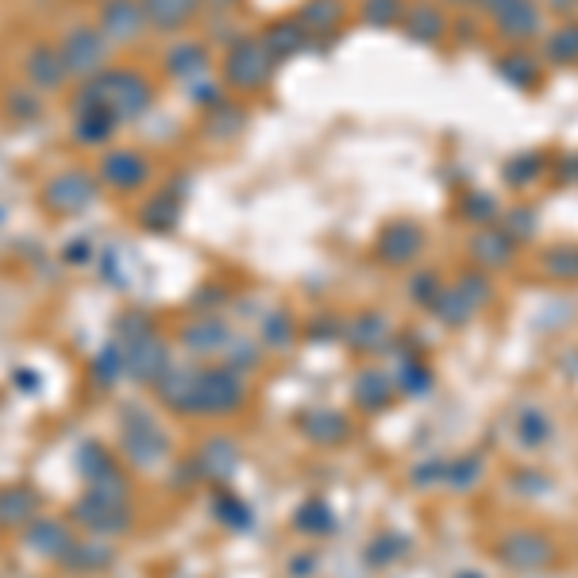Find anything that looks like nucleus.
I'll return each instance as SVG.
<instances>
[{
	"mask_svg": "<svg viewBox=\"0 0 578 578\" xmlns=\"http://www.w3.org/2000/svg\"><path fill=\"white\" fill-rule=\"evenodd\" d=\"M78 532L70 521H58V517H35L32 524L24 529V547L32 555H39V559L47 563H62L66 555H70V547H74Z\"/></svg>",
	"mask_w": 578,
	"mask_h": 578,
	"instance_id": "obj_14",
	"label": "nucleus"
},
{
	"mask_svg": "<svg viewBox=\"0 0 578 578\" xmlns=\"http://www.w3.org/2000/svg\"><path fill=\"white\" fill-rule=\"evenodd\" d=\"M489 302V282L486 274H463L456 285H448L440 294V302L432 305V312L444 320V325H467L482 305Z\"/></svg>",
	"mask_w": 578,
	"mask_h": 578,
	"instance_id": "obj_11",
	"label": "nucleus"
},
{
	"mask_svg": "<svg viewBox=\"0 0 578 578\" xmlns=\"http://www.w3.org/2000/svg\"><path fill=\"white\" fill-rule=\"evenodd\" d=\"M274 58L270 50L262 47V39H236L228 50H224V62H221V78L228 90L239 93H259L270 85L274 78Z\"/></svg>",
	"mask_w": 578,
	"mask_h": 578,
	"instance_id": "obj_5",
	"label": "nucleus"
},
{
	"mask_svg": "<svg viewBox=\"0 0 578 578\" xmlns=\"http://www.w3.org/2000/svg\"><path fill=\"white\" fill-rule=\"evenodd\" d=\"M143 4V16H148V27L155 32H181L197 20L201 12V0H139Z\"/></svg>",
	"mask_w": 578,
	"mask_h": 578,
	"instance_id": "obj_25",
	"label": "nucleus"
},
{
	"mask_svg": "<svg viewBox=\"0 0 578 578\" xmlns=\"http://www.w3.org/2000/svg\"><path fill=\"white\" fill-rule=\"evenodd\" d=\"M12 382H16V390H24V393H39V375H35V370H16Z\"/></svg>",
	"mask_w": 578,
	"mask_h": 578,
	"instance_id": "obj_48",
	"label": "nucleus"
},
{
	"mask_svg": "<svg viewBox=\"0 0 578 578\" xmlns=\"http://www.w3.org/2000/svg\"><path fill=\"white\" fill-rule=\"evenodd\" d=\"M448 471H451L448 474L451 486H456V489H471L474 482L482 479V459L479 456H467V459H459V463H451Z\"/></svg>",
	"mask_w": 578,
	"mask_h": 578,
	"instance_id": "obj_45",
	"label": "nucleus"
},
{
	"mask_svg": "<svg viewBox=\"0 0 578 578\" xmlns=\"http://www.w3.org/2000/svg\"><path fill=\"white\" fill-rule=\"evenodd\" d=\"M343 16V4L340 0H309L302 12H297V20H302L305 27H309V35L312 32H328V27L335 24V20Z\"/></svg>",
	"mask_w": 578,
	"mask_h": 578,
	"instance_id": "obj_37",
	"label": "nucleus"
},
{
	"mask_svg": "<svg viewBox=\"0 0 578 578\" xmlns=\"http://www.w3.org/2000/svg\"><path fill=\"white\" fill-rule=\"evenodd\" d=\"M178 340H181V347H186V355H193V358L224 355V347H228V340H232V328L224 325L221 317H197L181 328Z\"/></svg>",
	"mask_w": 578,
	"mask_h": 578,
	"instance_id": "obj_21",
	"label": "nucleus"
},
{
	"mask_svg": "<svg viewBox=\"0 0 578 578\" xmlns=\"http://www.w3.org/2000/svg\"><path fill=\"white\" fill-rule=\"evenodd\" d=\"M78 97L97 101V105L108 108L120 123H131V120H139V116H148L151 105H155V90H151V82L139 74V70H131V66H105L101 74H93L90 82H82Z\"/></svg>",
	"mask_w": 578,
	"mask_h": 578,
	"instance_id": "obj_2",
	"label": "nucleus"
},
{
	"mask_svg": "<svg viewBox=\"0 0 578 578\" xmlns=\"http://www.w3.org/2000/svg\"><path fill=\"white\" fill-rule=\"evenodd\" d=\"M471 259L486 270L509 267V259H514V236L502 228H482L479 236L471 239Z\"/></svg>",
	"mask_w": 578,
	"mask_h": 578,
	"instance_id": "obj_27",
	"label": "nucleus"
},
{
	"mask_svg": "<svg viewBox=\"0 0 578 578\" xmlns=\"http://www.w3.org/2000/svg\"><path fill=\"white\" fill-rule=\"evenodd\" d=\"M502 70H505V78H509V82H521V85H536V66H532L529 62V58H505V62H502Z\"/></svg>",
	"mask_w": 578,
	"mask_h": 578,
	"instance_id": "obj_46",
	"label": "nucleus"
},
{
	"mask_svg": "<svg viewBox=\"0 0 578 578\" xmlns=\"http://www.w3.org/2000/svg\"><path fill=\"white\" fill-rule=\"evenodd\" d=\"M166 74L181 78V82H197L209 74V50L201 43H174L166 50Z\"/></svg>",
	"mask_w": 578,
	"mask_h": 578,
	"instance_id": "obj_29",
	"label": "nucleus"
},
{
	"mask_svg": "<svg viewBox=\"0 0 578 578\" xmlns=\"http://www.w3.org/2000/svg\"><path fill=\"white\" fill-rule=\"evenodd\" d=\"M101 186L116 189V193H135L148 186L151 178V158L135 148H108L97 163Z\"/></svg>",
	"mask_w": 578,
	"mask_h": 578,
	"instance_id": "obj_10",
	"label": "nucleus"
},
{
	"mask_svg": "<svg viewBox=\"0 0 578 578\" xmlns=\"http://www.w3.org/2000/svg\"><path fill=\"white\" fill-rule=\"evenodd\" d=\"M197 378H201V367H193V363H170V370L151 390H155V398L170 413L197 416Z\"/></svg>",
	"mask_w": 578,
	"mask_h": 578,
	"instance_id": "obj_18",
	"label": "nucleus"
},
{
	"mask_svg": "<svg viewBox=\"0 0 578 578\" xmlns=\"http://www.w3.org/2000/svg\"><path fill=\"white\" fill-rule=\"evenodd\" d=\"M116 440H120V456L128 459L135 471H155L170 459V436L158 424L155 413H148L143 405L128 401L120 405L116 416Z\"/></svg>",
	"mask_w": 578,
	"mask_h": 578,
	"instance_id": "obj_3",
	"label": "nucleus"
},
{
	"mask_svg": "<svg viewBox=\"0 0 578 578\" xmlns=\"http://www.w3.org/2000/svg\"><path fill=\"white\" fill-rule=\"evenodd\" d=\"M294 332H297V325L285 317V312H274V317L262 320V343H267L270 351L285 347V343L294 340Z\"/></svg>",
	"mask_w": 578,
	"mask_h": 578,
	"instance_id": "obj_42",
	"label": "nucleus"
},
{
	"mask_svg": "<svg viewBox=\"0 0 578 578\" xmlns=\"http://www.w3.org/2000/svg\"><path fill=\"white\" fill-rule=\"evenodd\" d=\"M62 259L70 262V267H90V262H93V244L85 236L70 239V244L62 247Z\"/></svg>",
	"mask_w": 578,
	"mask_h": 578,
	"instance_id": "obj_47",
	"label": "nucleus"
},
{
	"mask_svg": "<svg viewBox=\"0 0 578 578\" xmlns=\"http://www.w3.org/2000/svg\"><path fill=\"white\" fill-rule=\"evenodd\" d=\"M181 221V201L166 189V193H155L148 197V204L139 209V224H143V232H155V236H166V232H174Z\"/></svg>",
	"mask_w": 578,
	"mask_h": 578,
	"instance_id": "obj_28",
	"label": "nucleus"
},
{
	"mask_svg": "<svg viewBox=\"0 0 578 578\" xmlns=\"http://www.w3.org/2000/svg\"><path fill=\"white\" fill-rule=\"evenodd\" d=\"M486 16L494 20V27L505 35V39H529V35L540 32V4L536 0H482Z\"/></svg>",
	"mask_w": 578,
	"mask_h": 578,
	"instance_id": "obj_16",
	"label": "nucleus"
},
{
	"mask_svg": "<svg viewBox=\"0 0 578 578\" xmlns=\"http://www.w3.org/2000/svg\"><path fill=\"white\" fill-rule=\"evenodd\" d=\"M39 517V494H35L27 482H9L0 486V529H20Z\"/></svg>",
	"mask_w": 578,
	"mask_h": 578,
	"instance_id": "obj_22",
	"label": "nucleus"
},
{
	"mask_svg": "<svg viewBox=\"0 0 578 578\" xmlns=\"http://www.w3.org/2000/svg\"><path fill=\"white\" fill-rule=\"evenodd\" d=\"M4 113H9L12 120L32 123L43 116V105H39V97H35V90H9L4 93Z\"/></svg>",
	"mask_w": 578,
	"mask_h": 578,
	"instance_id": "obj_40",
	"label": "nucleus"
},
{
	"mask_svg": "<svg viewBox=\"0 0 578 578\" xmlns=\"http://www.w3.org/2000/svg\"><path fill=\"white\" fill-rule=\"evenodd\" d=\"M58 50H62V62H66V70H70V78H82V82H90L93 74H101V70H105L113 43L101 35V27L78 24V27H70V32L62 35Z\"/></svg>",
	"mask_w": 578,
	"mask_h": 578,
	"instance_id": "obj_9",
	"label": "nucleus"
},
{
	"mask_svg": "<svg viewBox=\"0 0 578 578\" xmlns=\"http://www.w3.org/2000/svg\"><path fill=\"white\" fill-rule=\"evenodd\" d=\"M116 131H120V120H116L108 108H101L97 101H90V97H74L70 135H74L78 148H108Z\"/></svg>",
	"mask_w": 578,
	"mask_h": 578,
	"instance_id": "obj_15",
	"label": "nucleus"
},
{
	"mask_svg": "<svg viewBox=\"0 0 578 578\" xmlns=\"http://www.w3.org/2000/svg\"><path fill=\"white\" fill-rule=\"evenodd\" d=\"M428 367H424L421 358L416 355H409V358H401L398 363V370H393V386L398 390H405V393H421V390H428Z\"/></svg>",
	"mask_w": 578,
	"mask_h": 578,
	"instance_id": "obj_39",
	"label": "nucleus"
},
{
	"mask_svg": "<svg viewBox=\"0 0 578 578\" xmlns=\"http://www.w3.org/2000/svg\"><path fill=\"white\" fill-rule=\"evenodd\" d=\"M259 39H262V47L270 50L274 62H285V58H294V55H302L305 50L309 27H305L302 20H278V24H270Z\"/></svg>",
	"mask_w": 578,
	"mask_h": 578,
	"instance_id": "obj_26",
	"label": "nucleus"
},
{
	"mask_svg": "<svg viewBox=\"0 0 578 578\" xmlns=\"http://www.w3.org/2000/svg\"><path fill=\"white\" fill-rule=\"evenodd\" d=\"M514 436L524 451H540L552 440V416L544 409H521L514 421Z\"/></svg>",
	"mask_w": 578,
	"mask_h": 578,
	"instance_id": "obj_30",
	"label": "nucleus"
},
{
	"mask_svg": "<svg viewBox=\"0 0 578 578\" xmlns=\"http://www.w3.org/2000/svg\"><path fill=\"white\" fill-rule=\"evenodd\" d=\"M90 375L93 382H97V390H113L116 382H120L123 375H128V358H123V347L116 340H108L105 347L93 355L90 363Z\"/></svg>",
	"mask_w": 578,
	"mask_h": 578,
	"instance_id": "obj_31",
	"label": "nucleus"
},
{
	"mask_svg": "<svg viewBox=\"0 0 578 578\" xmlns=\"http://www.w3.org/2000/svg\"><path fill=\"white\" fill-rule=\"evenodd\" d=\"M405 32L413 35V39L436 43L444 32H448V20H444L440 9H432V4H421V9L405 12Z\"/></svg>",
	"mask_w": 578,
	"mask_h": 578,
	"instance_id": "obj_34",
	"label": "nucleus"
},
{
	"mask_svg": "<svg viewBox=\"0 0 578 578\" xmlns=\"http://www.w3.org/2000/svg\"><path fill=\"white\" fill-rule=\"evenodd\" d=\"M497 555L509 570H521V575H532V570H547L555 563V547L544 532H509V536L497 544Z\"/></svg>",
	"mask_w": 578,
	"mask_h": 578,
	"instance_id": "obj_12",
	"label": "nucleus"
},
{
	"mask_svg": "<svg viewBox=\"0 0 578 578\" xmlns=\"http://www.w3.org/2000/svg\"><path fill=\"white\" fill-rule=\"evenodd\" d=\"M290 575H294V578H309V575H312V559H309V555H305V559L297 555V559H294V570H290Z\"/></svg>",
	"mask_w": 578,
	"mask_h": 578,
	"instance_id": "obj_49",
	"label": "nucleus"
},
{
	"mask_svg": "<svg viewBox=\"0 0 578 578\" xmlns=\"http://www.w3.org/2000/svg\"><path fill=\"white\" fill-rule=\"evenodd\" d=\"M544 270H547L552 278H563V282L578 278V247H555V251L547 255Z\"/></svg>",
	"mask_w": 578,
	"mask_h": 578,
	"instance_id": "obj_43",
	"label": "nucleus"
},
{
	"mask_svg": "<svg viewBox=\"0 0 578 578\" xmlns=\"http://www.w3.org/2000/svg\"><path fill=\"white\" fill-rule=\"evenodd\" d=\"M262 363V351L259 343L244 340V335H232L228 347H224V367L239 370V375H247V370H255Z\"/></svg>",
	"mask_w": 578,
	"mask_h": 578,
	"instance_id": "obj_38",
	"label": "nucleus"
},
{
	"mask_svg": "<svg viewBox=\"0 0 578 578\" xmlns=\"http://www.w3.org/2000/svg\"><path fill=\"white\" fill-rule=\"evenodd\" d=\"M398 393V386H393V375L386 378V375H378V370H367V375H358V382H355V401L363 409H386L390 405V398Z\"/></svg>",
	"mask_w": 578,
	"mask_h": 578,
	"instance_id": "obj_33",
	"label": "nucleus"
},
{
	"mask_svg": "<svg viewBox=\"0 0 578 578\" xmlns=\"http://www.w3.org/2000/svg\"><path fill=\"white\" fill-rule=\"evenodd\" d=\"M459 578H479V575H459Z\"/></svg>",
	"mask_w": 578,
	"mask_h": 578,
	"instance_id": "obj_51",
	"label": "nucleus"
},
{
	"mask_svg": "<svg viewBox=\"0 0 578 578\" xmlns=\"http://www.w3.org/2000/svg\"><path fill=\"white\" fill-rule=\"evenodd\" d=\"M347 343L351 347H358V351H375L378 343L390 335V325H386L382 317H358V320H351L347 325Z\"/></svg>",
	"mask_w": 578,
	"mask_h": 578,
	"instance_id": "obj_35",
	"label": "nucleus"
},
{
	"mask_svg": "<svg viewBox=\"0 0 578 578\" xmlns=\"http://www.w3.org/2000/svg\"><path fill=\"white\" fill-rule=\"evenodd\" d=\"M70 521H74L78 529L90 532V536L120 540V536H128L131 524H135V505H131V497L85 489V494H78L74 505H70Z\"/></svg>",
	"mask_w": 578,
	"mask_h": 578,
	"instance_id": "obj_4",
	"label": "nucleus"
},
{
	"mask_svg": "<svg viewBox=\"0 0 578 578\" xmlns=\"http://www.w3.org/2000/svg\"><path fill=\"white\" fill-rule=\"evenodd\" d=\"M297 428H302V436L309 444H317V448H335V444L347 440V416L335 413V409H305L302 416H297Z\"/></svg>",
	"mask_w": 578,
	"mask_h": 578,
	"instance_id": "obj_23",
	"label": "nucleus"
},
{
	"mask_svg": "<svg viewBox=\"0 0 578 578\" xmlns=\"http://www.w3.org/2000/svg\"><path fill=\"white\" fill-rule=\"evenodd\" d=\"M424 251V232L413 224H390L378 239V259L386 267H409L413 259H421Z\"/></svg>",
	"mask_w": 578,
	"mask_h": 578,
	"instance_id": "obj_24",
	"label": "nucleus"
},
{
	"mask_svg": "<svg viewBox=\"0 0 578 578\" xmlns=\"http://www.w3.org/2000/svg\"><path fill=\"white\" fill-rule=\"evenodd\" d=\"M24 82L35 93H58L70 82V70L62 62V50L55 43H35L24 55Z\"/></svg>",
	"mask_w": 578,
	"mask_h": 578,
	"instance_id": "obj_17",
	"label": "nucleus"
},
{
	"mask_svg": "<svg viewBox=\"0 0 578 578\" xmlns=\"http://www.w3.org/2000/svg\"><path fill=\"white\" fill-rule=\"evenodd\" d=\"M451 4H463V0H451Z\"/></svg>",
	"mask_w": 578,
	"mask_h": 578,
	"instance_id": "obj_52",
	"label": "nucleus"
},
{
	"mask_svg": "<svg viewBox=\"0 0 578 578\" xmlns=\"http://www.w3.org/2000/svg\"><path fill=\"white\" fill-rule=\"evenodd\" d=\"M97 193H101L97 174L74 166V170H62L55 178H47V186H43V209L55 212V216H78V212H85L97 201Z\"/></svg>",
	"mask_w": 578,
	"mask_h": 578,
	"instance_id": "obj_7",
	"label": "nucleus"
},
{
	"mask_svg": "<svg viewBox=\"0 0 578 578\" xmlns=\"http://www.w3.org/2000/svg\"><path fill=\"white\" fill-rule=\"evenodd\" d=\"M294 524L305 536H328V532H335V514L325 502H305L294 514Z\"/></svg>",
	"mask_w": 578,
	"mask_h": 578,
	"instance_id": "obj_36",
	"label": "nucleus"
},
{
	"mask_svg": "<svg viewBox=\"0 0 578 578\" xmlns=\"http://www.w3.org/2000/svg\"><path fill=\"white\" fill-rule=\"evenodd\" d=\"M74 467H78V474H82L85 489L131 497V479L123 474V467L116 463V456L101 440H82V444H78Z\"/></svg>",
	"mask_w": 578,
	"mask_h": 578,
	"instance_id": "obj_8",
	"label": "nucleus"
},
{
	"mask_svg": "<svg viewBox=\"0 0 578 578\" xmlns=\"http://www.w3.org/2000/svg\"><path fill=\"white\" fill-rule=\"evenodd\" d=\"M197 471H201V482H212V486H224L232 482V474L239 471V448L228 436H212V440L201 444V451L193 456Z\"/></svg>",
	"mask_w": 578,
	"mask_h": 578,
	"instance_id": "obj_20",
	"label": "nucleus"
},
{
	"mask_svg": "<svg viewBox=\"0 0 578 578\" xmlns=\"http://www.w3.org/2000/svg\"><path fill=\"white\" fill-rule=\"evenodd\" d=\"M212 517H216V521L224 524V529H232V532H247L251 529V505L244 502V497L239 494H232V489H216V494H212Z\"/></svg>",
	"mask_w": 578,
	"mask_h": 578,
	"instance_id": "obj_32",
	"label": "nucleus"
},
{
	"mask_svg": "<svg viewBox=\"0 0 578 578\" xmlns=\"http://www.w3.org/2000/svg\"><path fill=\"white\" fill-rule=\"evenodd\" d=\"M247 375L224 367H201L197 378V416H232L247 405Z\"/></svg>",
	"mask_w": 578,
	"mask_h": 578,
	"instance_id": "obj_6",
	"label": "nucleus"
},
{
	"mask_svg": "<svg viewBox=\"0 0 578 578\" xmlns=\"http://www.w3.org/2000/svg\"><path fill=\"white\" fill-rule=\"evenodd\" d=\"M97 27L113 47H128L143 35L148 16H143V4L139 0H101L97 9Z\"/></svg>",
	"mask_w": 578,
	"mask_h": 578,
	"instance_id": "obj_13",
	"label": "nucleus"
},
{
	"mask_svg": "<svg viewBox=\"0 0 578 578\" xmlns=\"http://www.w3.org/2000/svg\"><path fill=\"white\" fill-rule=\"evenodd\" d=\"M58 567L70 570V575H105L108 567H116V540L90 536V532H85V536L74 540L70 555H66Z\"/></svg>",
	"mask_w": 578,
	"mask_h": 578,
	"instance_id": "obj_19",
	"label": "nucleus"
},
{
	"mask_svg": "<svg viewBox=\"0 0 578 578\" xmlns=\"http://www.w3.org/2000/svg\"><path fill=\"white\" fill-rule=\"evenodd\" d=\"M363 16H367L370 24L386 27V24H398L405 12H401V0H363Z\"/></svg>",
	"mask_w": 578,
	"mask_h": 578,
	"instance_id": "obj_44",
	"label": "nucleus"
},
{
	"mask_svg": "<svg viewBox=\"0 0 578 578\" xmlns=\"http://www.w3.org/2000/svg\"><path fill=\"white\" fill-rule=\"evenodd\" d=\"M547 58H552V62H563V66L578 62V24L559 27V32L547 39Z\"/></svg>",
	"mask_w": 578,
	"mask_h": 578,
	"instance_id": "obj_41",
	"label": "nucleus"
},
{
	"mask_svg": "<svg viewBox=\"0 0 578 578\" xmlns=\"http://www.w3.org/2000/svg\"><path fill=\"white\" fill-rule=\"evenodd\" d=\"M113 340L123 347V358H128V378L139 386H155L158 378L170 370L174 355L166 335L155 328V320L148 312H120L113 328Z\"/></svg>",
	"mask_w": 578,
	"mask_h": 578,
	"instance_id": "obj_1",
	"label": "nucleus"
},
{
	"mask_svg": "<svg viewBox=\"0 0 578 578\" xmlns=\"http://www.w3.org/2000/svg\"><path fill=\"white\" fill-rule=\"evenodd\" d=\"M547 4H552L555 12H563V16H567V12H575V9H578V0H547Z\"/></svg>",
	"mask_w": 578,
	"mask_h": 578,
	"instance_id": "obj_50",
	"label": "nucleus"
}]
</instances>
